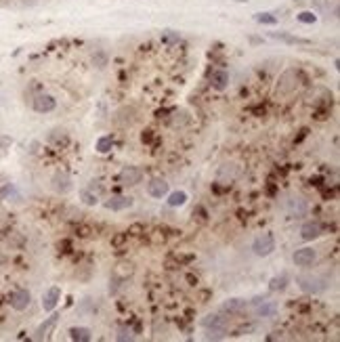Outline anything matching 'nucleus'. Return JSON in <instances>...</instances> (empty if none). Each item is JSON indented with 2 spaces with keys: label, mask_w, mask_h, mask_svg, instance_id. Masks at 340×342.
<instances>
[{
  "label": "nucleus",
  "mask_w": 340,
  "mask_h": 342,
  "mask_svg": "<svg viewBox=\"0 0 340 342\" xmlns=\"http://www.w3.org/2000/svg\"><path fill=\"white\" fill-rule=\"evenodd\" d=\"M103 193H105V187L101 180H88L80 191V199L86 206H95V204H99V199H103Z\"/></svg>",
  "instance_id": "obj_1"
},
{
  "label": "nucleus",
  "mask_w": 340,
  "mask_h": 342,
  "mask_svg": "<svg viewBox=\"0 0 340 342\" xmlns=\"http://www.w3.org/2000/svg\"><path fill=\"white\" fill-rule=\"evenodd\" d=\"M298 86V76L294 70H286L282 76H279V82H277V88H275V95L277 97H288L292 95L294 90Z\"/></svg>",
  "instance_id": "obj_2"
},
{
  "label": "nucleus",
  "mask_w": 340,
  "mask_h": 342,
  "mask_svg": "<svg viewBox=\"0 0 340 342\" xmlns=\"http://www.w3.org/2000/svg\"><path fill=\"white\" fill-rule=\"evenodd\" d=\"M298 286L303 292H309V294H317L322 292L326 286H328V279L326 277H319V275H298L296 277Z\"/></svg>",
  "instance_id": "obj_3"
},
{
  "label": "nucleus",
  "mask_w": 340,
  "mask_h": 342,
  "mask_svg": "<svg viewBox=\"0 0 340 342\" xmlns=\"http://www.w3.org/2000/svg\"><path fill=\"white\" fill-rule=\"evenodd\" d=\"M275 250V237L273 233H263L252 242V252L256 256H269Z\"/></svg>",
  "instance_id": "obj_4"
},
{
  "label": "nucleus",
  "mask_w": 340,
  "mask_h": 342,
  "mask_svg": "<svg viewBox=\"0 0 340 342\" xmlns=\"http://www.w3.org/2000/svg\"><path fill=\"white\" fill-rule=\"evenodd\" d=\"M227 317L221 313H210L202 319V328L206 332H227Z\"/></svg>",
  "instance_id": "obj_5"
},
{
  "label": "nucleus",
  "mask_w": 340,
  "mask_h": 342,
  "mask_svg": "<svg viewBox=\"0 0 340 342\" xmlns=\"http://www.w3.org/2000/svg\"><path fill=\"white\" fill-rule=\"evenodd\" d=\"M120 178V183L126 185V187H132V185H139L141 180H143V170L137 168V166H124L118 174Z\"/></svg>",
  "instance_id": "obj_6"
},
{
  "label": "nucleus",
  "mask_w": 340,
  "mask_h": 342,
  "mask_svg": "<svg viewBox=\"0 0 340 342\" xmlns=\"http://www.w3.org/2000/svg\"><path fill=\"white\" fill-rule=\"evenodd\" d=\"M292 260H294V265L301 267V269H309V267L315 265V260H317V252H315L313 248H298L296 252H294Z\"/></svg>",
  "instance_id": "obj_7"
},
{
  "label": "nucleus",
  "mask_w": 340,
  "mask_h": 342,
  "mask_svg": "<svg viewBox=\"0 0 340 342\" xmlns=\"http://www.w3.org/2000/svg\"><path fill=\"white\" fill-rule=\"evenodd\" d=\"M147 193H149L151 197H155V199L166 197V195L170 193V185H168V180H166V178H162V176L151 178L149 183H147Z\"/></svg>",
  "instance_id": "obj_8"
},
{
  "label": "nucleus",
  "mask_w": 340,
  "mask_h": 342,
  "mask_svg": "<svg viewBox=\"0 0 340 342\" xmlns=\"http://www.w3.org/2000/svg\"><path fill=\"white\" fill-rule=\"evenodd\" d=\"M51 185H53V191H55V193H61V195L70 193L72 187H74V185H72V176L67 174V172H63V170H59V172L53 174Z\"/></svg>",
  "instance_id": "obj_9"
},
{
  "label": "nucleus",
  "mask_w": 340,
  "mask_h": 342,
  "mask_svg": "<svg viewBox=\"0 0 340 342\" xmlns=\"http://www.w3.org/2000/svg\"><path fill=\"white\" fill-rule=\"evenodd\" d=\"M30 303H32V294L28 290H24V288L11 292V296H9V305L15 311H26L30 307Z\"/></svg>",
  "instance_id": "obj_10"
},
{
  "label": "nucleus",
  "mask_w": 340,
  "mask_h": 342,
  "mask_svg": "<svg viewBox=\"0 0 340 342\" xmlns=\"http://www.w3.org/2000/svg\"><path fill=\"white\" fill-rule=\"evenodd\" d=\"M32 107H34V111H38V113H49V111H53V109L57 107V99H55L53 95L40 93V95H36V97L32 99Z\"/></svg>",
  "instance_id": "obj_11"
},
{
  "label": "nucleus",
  "mask_w": 340,
  "mask_h": 342,
  "mask_svg": "<svg viewBox=\"0 0 340 342\" xmlns=\"http://www.w3.org/2000/svg\"><path fill=\"white\" fill-rule=\"evenodd\" d=\"M103 206L107 210H113V212H122V210H128L132 206V197H128V195H111L109 199L103 202Z\"/></svg>",
  "instance_id": "obj_12"
},
{
  "label": "nucleus",
  "mask_w": 340,
  "mask_h": 342,
  "mask_svg": "<svg viewBox=\"0 0 340 342\" xmlns=\"http://www.w3.org/2000/svg\"><path fill=\"white\" fill-rule=\"evenodd\" d=\"M324 233V227H322V223L319 220H307L303 227H301V237L305 239V242H313V239H317Z\"/></svg>",
  "instance_id": "obj_13"
},
{
  "label": "nucleus",
  "mask_w": 340,
  "mask_h": 342,
  "mask_svg": "<svg viewBox=\"0 0 340 342\" xmlns=\"http://www.w3.org/2000/svg\"><path fill=\"white\" fill-rule=\"evenodd\" d=\"M286 208H288V212H290V216H305L307 214V210H309V206H307V199H303L301 195H292L288 202H286Z\"/></svg>",
  "instance_id": "obj_14"
},
{
  "label": "nucleus",
  "mask_w": 340,
  "mask_h": 342,
  "mask_svg": "<svg viewBox=\"0 0 340 342\" xmlns=\"http://www.w3.org/2000/svg\"><path fill=\"white\" fill-rule=\"evenodd\" d=\"M252 309L258 317H273L277 313V305L273 300H265V298H254Z\"/></svg>",
  "instance_id": "obj_15"
},
{
  "label": "nucleus",
  "mask_w": 340,
  "mask_h": 342,
  "mask_svg": "<svg viewBox=\"0 0 340 342\" xmlns=\"http://www.w3.org/2000/svg\"><path fill=\"white\" fill-rule=\"evenodd\" d=\"M59 300H61V288L53 286V288H49L47 292H44V296H42V309L44 311H53L59 305Z\"/></svg>",
  "instance_id": "obj_16"
},
{
  "label": "nucleus",
  "mask_w": 340,
  "mask_h": 342,
  "mask_svg": "<svg viewBox=\"0 0 340 342\" xmlns=\"http://www.w3.org/2000/svg\"><path fill=\"white\" fill-rule=\"evenodd\" d=\"M57 321H59V315H57V313H55V315H51V317H47V321H42V324L38 326V330H36L34 338H36V340H44V338H49V336H51V332L55 330Z\"/></svg>",
  "instance_id": "obj_17"
},
{
  "label": "nucleus",
  "mask_w": 340,
  "mask_h": 342,
  "mask_svg": "<svg viewBox=\"0 0 340 342\" xmlns=\"http://www.w3.org/2000/svg\"><path fill=\"white\" fill-rule=\"evenodd\" d=\"M210 84H212V88L214 90H225L227 86H229V74H227L225 70H214L212 74H210Z\"/></svg>",
  "instance_id": "obj_18"
},
{
  "label": "nucleus",
  "mask_w": 340,
  "mask_h": 342,
  "mask_svg": "<svg viewBox=\"0 0 340 342\" xmlns=\"http://www.w3.org/2000/svg\"><path fill=\"white\" fill-rule=\"evenodd\" d=\"M246 309H248V303H246V300H242V298H229V300H225V303H223V307H221V311L229 313V315L244 313Z\"/></svg>",
  "instance_id": "obj_19"
},
{
  "label": "nucleus",
  "mask_w": 340,
  "mask_h": 342,
  "mask_svg": "<svg viewBox=\"0 0 340 342\" xmlns=\"http://www.w3.org/2000/svg\"><path fill=\"white\" fill-rule=\"evenodd\" d=\"M271 38L288 42V44H307L309 42L307 38H298V36H292V34H286V32H273V34H271Z\"/></svg>",
  "instance_id": "obj_20"
},
{
  "label": "nucleus",
  "mask_w": 340,
  "mask_h": 342,
  "mask_svg": "<svg viewBox=\"0 0 340 342\" xmlns=\"http://www.w3.org/2000/svg\"><path fill=\"white\" fill-rule=\"evenodd\" d=\"M185 204H187V193L185 191H172V193H168V206L170 208L185 206Z\"/></svg>",
  "instance_id": "obj_21"
},
{
  "label": "nucleus",
  "mask_w": 340,
  "mask_h": 342,
  "mask_svg": "<svg viewBox=\"0 0 340 342\" xmlns=\"http://www.w3.org/2000/svg\"><path fill=\"white\" fill-rule=\"evenodd\" d=\"M70 338L76 340V342H88L90 338H93V334H90L88 328H72L70 330Z\"/></svg>",
  "instance_id": "obj_22"
},
{
  "label": "nucleus",
  "mask_w": 340,
  "mask_h": 342,
  "mask_svg": "<svg viewBox=\"0 0 340 342\" xmlns=\"http://www.w3.org/2000/svg\"><path fill=\"white\" fill-rule=\"evenodd\" d=\"M111 147H113V139H111L109 134H105V136H101V139H97L95 149H97L99 153H107V151H111Z\"/></svg>",
  "instance_id": "obj_23"
},
{
  "label": "nucleus",
  "mask_w": 340,
  "mask_h": 342,
  "mask_svg": "<svg viewBox=\"0 0 340 342\" xmlns=\"http://www.w3.org/2000/svg\"><path fill=\"white\" fill-rule=\"evenodd\" d=\"M254 21H258V24H263V26H275L277 24V17L271 15V13H256Z\"/></svg>",
  "instance_id": "obj_24"
},
{
  "label": "nucleus",
  "mask_w": 340,
  "mask_h": 342,
  "mask_svg": "<svg viewBox=\"0 0 340 342\" xmlns=\"http://www.w3.org/2000/svg\"><path fill=\"white\" fill-rule=\"evenodd\" d=\"M286 284H288V277L286 275H277V277H273L269 281V290L271 292H279V290L286 288Z\"/></svg>",
  "instance_id": "obj_25"
},
{
  "label": "nucleus",
  "mask_w": 340,
  "mask_h": 342,
  "mask_svg": "<svg viewBox=\"0 0 340 342\" xmlns=\"http://www.w3.org/2000/svg\"><path fill=\"white\" fill-rule=\"evenodd\" d=\"M296 19L301 21V24H315V21H317V15H315L313 11H303V13L296 15Z\"/></svg>",
  "instance_id": "obj_26"
},
{
  "label": "nucleus",
  "mask_w": 340,
  "mask_h": 342,
  "mask_svg": "<svg viewBox=\"0 0 340 342\" xmlns=\"http://www.w3.org/2000/svg\"><path fill=\"white\" fill-rule=\"evenodd\" d=\"M116 340H118V342L134 340V336H132V330H130V328H120V330H118V336H116Z\"/></svg>",
  "instance_id": "obj_27"
},
{
  "label": "nucleus",
  "mask_w": 340,
  "mask_h": 342,
  "mask_svg": "<svg viewBox=\"0 0 340 342\" xmlns=\"http://www.w3.org/2000/svg\"><path fill=\"white\" fill-rule=\"evenodd\" d=\"M49 141H53V143L67 141V134H65V130H53V132L49 134Z\"/></svg>",
  "instance_id": "obj_28"
},
{
  "label": "nucleus",
  "mask_w": 340,
  "mask_h": 342,
  "mask_svg": "<svg viewBox=\"0 0 340 342\" xmlns=\"http://www.w3.org/2000/svg\"><path fill=\"white\" fill-rule=\"evenodd\" d=\"M162 40H164V42H178L181 36H178L176 32H172V30H166V32L162 34Z\"/></svg>",
  "instance_id": "obj_29"
},
{
  "label": "nucleus",
  "mask_w": 340,
  "mask_h": 342,
  "mask_svg": "<svg viewBox=\"0 0 340 342\" xmlns=\"http://www.w3.org/2000/svg\"><path fill=\"white\" fill-rule=\"evenodd\" d=\"M95 63H99V67H103V65H105V57H103V55H97V57H95Z\"/></svg>",
  "instance_id": "obj_30"
},
{
  "label": "nucleus",
  "mask_w": 340,
  "mask_h": 342,
  "mask_svg": "<svg viewBox=\"0 0 340 342\" xmlns=\"http://www.w3.org/2000/svg\"><path fill=\"white\" fill-rule=\"evenodd\" d=\"M5 263H7V256H5V254H0V267H3Z\"/></svg>",
  "instance_id": "obj_31"
}]
</instances>
